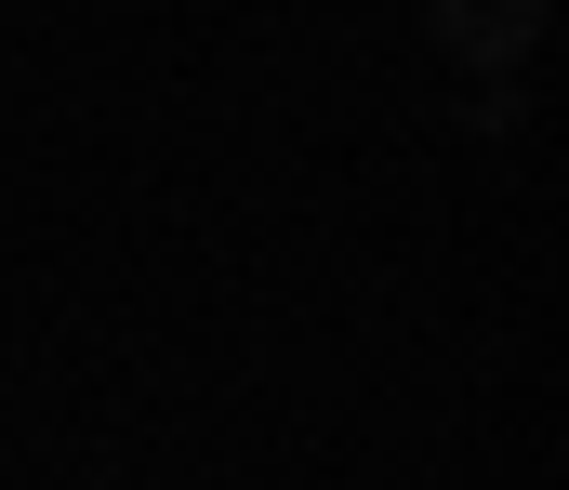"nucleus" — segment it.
<instances>
[{
	"label": "nucleus",
	"mask_w": 569,
	"mask_h": 490,
	"mask_svg": "<svg viewBox=\"0 0 569 490\" xmlns=\"http://www.w3.org/2000/svg\"><path fill=\"white\" fill-rule=\"evenodd\" d=\"M543 40V0H503V13H477V0H437V53H463V67H517Z\"/></svg>",
	"instance_id": "f257e3e1"
}]
</instances>
